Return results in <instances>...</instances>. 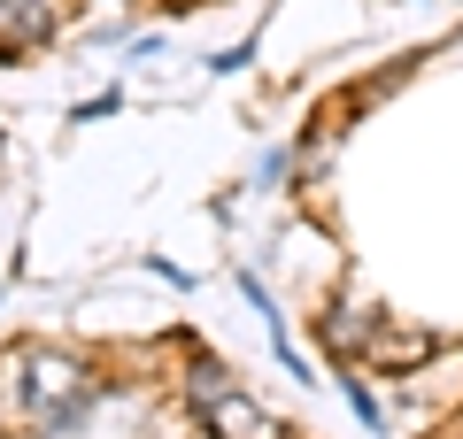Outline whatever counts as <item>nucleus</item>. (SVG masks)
<instances>
[{
	"instance_id": "f03ea898",
	"label": "nucleus",
	"mask_w": 463,
	"mask_h": 439,
	"mask_svg": "<svg viewBox=\"0 0 463 439\" xmlns=\"http://www.w3.org/2000/svg\"><path fill=\"white\" fill-rule=\"evenodd\" d=\"M194 416H201V424H216V439H279V424H270L255 401H240V393H224V401L194 408Z\"/></svg>"
},
{
	"instance_id": "20e7f679",
	"label": "nucleus",
	"mask_w": 463,
	"mask_h": 439,
	"mask_svg": "<svg viewBox=\"0 0 463 439\" xmlns=\"http://www.w3.org/2000/svg\"><path fill=\"white\" fill-rule=\"evenodd\" d=\"M325 340L332 347H364V316L355 309H325Z\"/></svg>"
},
{
	"instance_id": "f257e3e1",
	"label": "nucleus",
	"mask_w": 463,
	"mask_h": 439,
	"mask_svg": "<svg viewBox=\"0 0 463 439\" xmlns=\"http://www.w3.org/2000/svg\"><path fill=\"white\" fill-rule=\"evenodd\" d=\"M16 362H24L16 393H24V408H32V416H47V408L78 401V393H100V378L85 370L78 355H62V347H24Z\"/></svg>"
},
{
	"instance_id": "7ed1b4c3",
	"label": "nucleus",
	"mask_w": 463,
	"mask_h": 439,
	"mask_svg": "<svg viewBox=\"0 0 463 439\" xmlns=\"http://www.w3.org/2000/svg\"><path fill=\"white\" fill-rule=\"evenodd\" d=\"M224 393H232V370H224V362H216V355H201L194 370H185V401H194V408L224 401Z\"/></svg>"
},
{
	"instance_id": "39448f33",
	"label": "nucleus",
	"mask_w": 463,
	"mask_h": 439,
	"mask_svg": "<svg viewBox=\"0 0 463 439\" xmlns=\"http://www.w3.org/2000/svg\"><path fill=\"white\" fill-rule=\"evenodd\" d=\"M347 401H355V416H364L371 432H379V401H371V386H347Z\"/></svg>"
}]
</instances>
